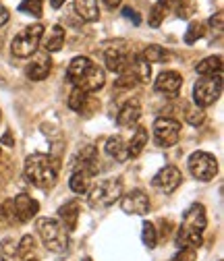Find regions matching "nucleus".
<instances>
[{"mask_svg": "<svg viewBox=\"0 0 224 261\" xmlns=\"http://www.w3.org/2000/svg\"><path fill=\"white\" fill-rule=\"evenodd\" d=\"M67 79L79 87L81 91L85 93H93L104 87L106 83V75L104 71L93 64L87 56H75L71 62H69V69H67Z\"/></svg>", "mask_w": 224, "mask_h": 261, "instance_id": "nucleus-1", "label": "nucleus"}, {"mask_svg": "<svg viewBox=\"0 0 224 261\" xmlns=\"http://www.w3.org/2000/svg\"><path fill=\"white\" fill-rule=\"evenodd\" d=\"M208 226V216H206V207L202 203H193L183 218V224L179 228L177 234V243L179 247H193L197 249L204 241V230Z\"/></svg>", "mask_w": 224, "mask_h": 261, "instance_id": "nucleus-2", "label": "nucleus"}, {"mask_svg": "<svg viewBox=\"0 0 224 261\" xmlns=\"http://www.w3.org/2000/svg\"><path fill=\"white\" fill-rule=\"evenodd\" d=\"M58 160L46 153H31L25 160V176L38 189H50L58 178Z\"/></svg>", "mask_w": 224, "mask_h": 261, "instance_id": "nucleus-3", "label": "nucleus"}, {"mask_svg": "<svg viewBox=\"0 0 224 261\" xmlns=\"http://www.w3.org/2000/svg\"><path fill=\"white\" fill-rule=\"evenodd\" d=\"M36 230L46 245L48 251L52 253H65L69 249V232L62 228V224L54 218H40L36 224Z\"/></svg>", "mask_w": 224, "mask_h": 261, "instance_id": "nucleus-4", "label": "nucleus"}, {"mask_svg": "<svg viewBox=\"0 0 224 261\" xmlns=\"http://www.w3.org/2000/svg\"><path fill=\"white\" fill-rule=\"evenodd\" d=\"M42 36H44V25L42 23H36L31 27H25L21 34L15 36L13 44H11V52L13 56L17 58H29L34 54L42 42Z\"/></svg>", "mask_w": 224, "mask_h": 261, "instance_id": "nucleus-5", "label": "nucleus"}, {"mask_svg": "<svg viewBox=\"0 0 224 261\" xmlns=\"http://www.w3.org/2000/svg\"><path fill=\"white\" fill-rule=\"evenodd\" d=\"M122 197V180L106 178L89 191V203L93 207H108Z\"/></svg>", "mask_w": 224, "mask_h": 261, "instance_id": "nucleus-6", "label": "nucleus"}, {"mask_svg": "<svg viewBox=\"0 0 224 261\" xmlns=\"http://www.w3.org/2000/svg\"><path fill=\"white\" fill-rule=\"evenodd\" d=\"M222 95V75H212V77H202L193 85V102L197 108H208L218 97Z\"/></svg>", "mask_w": 224, "mask_h": 261, "instance_id": "nucleus-7", "label": "nucleus"}, {"mask_svg": "<svg viewBox=\"0 0 224 261\" xmlns=\"http://www.w3.org/2000/svg\"><path fill=\"white\" fill-rule=\"evenodd\" d=\"M9 207V216H11V224H25L31 218H36L40 212V203L29 197V195H17L15 199L7 201Z\"/></svg>", "mask_w": 224, "mask_h": 261, "instance_id": "nucleus-8", "label": "nucleus"}, {"mask_svg": "<svg viewBox=\"0 0 224 261\" xmlns=\"http://www.w3.org/2000/svg\"><path fill=\"white\" fill-rule=\"evenodd\" d=\"M189 172L197 180H212L218 174V162L212 153L208 151H195L189 158Z\"/></svg>", "mask_w": 224, "mask_h": 261, "instance_id": "nucleus-9", "label": "nucleus"}, {"mask_svg": "<svg viewBox=\"0 0 224 261\" xmlns=\"http://www.w3.org/2000/svg\"><path fill=\"white\" fill-rule=\"evenodd\" d=\"M154 139L160 147H172L181 139V122L175 118H156L154 122Z\"/></svg>", "mask_w": 224, "mask_h": 261, "instance_id": "nucleus-10", "label": "nucleus"}, {"mask_svg": "<svg viewBox=\"0 0 224 261\" xmlns=\"http://www.w3.org/2000/svg\"><path fill=\"white\" fill-rule=\"evenodd\" d=\"M183 182V174L177 166H164L162 170H160L154 178H152V185L158 189V191H162L164 195H170L175 193Z\"/></svg>", "mask_w": 224, "mask_h": 261, "instance_id": "nucleus-11", "label": "nucleus"}, {"mask_svg": "<svg viewBox=\"0 0 224 261\" xmlns=\"http://www.w3.org/2000/svg\"><path fill=\"white\" fill-rule=\"evenodd\" d=\"M120 207L125 214H131V216H145L150 212V197L141 191L135 189L131 193H127L125 197L120 199Z\"/></svg>", "mask_w": 224, "mask_h": 261, "instance_id": "nucleus-12", "label": "nucleus"}, {"mask_svg": "<svg viewBox=\"0 0 224 261\" xmlns=\"http://www.w3.org/2000/svg\"><path fill=\"white\" fill-rule=\"evenodd\" d=\"M104 56H106V67H108V71L120 75L127 67H129V62H131V56H133V54L129 56V52H127V48H122V44H116V46L106 48Z\"/></svg>", "mask_w": 224, "mask_h": 261, "instance_id": "nucleus-13", "label": "nucleus"}, {"mask_svg": "<svg viewBox=\"0 0 224 261\" xmlns=\"http://www.w3.org/2000/svg\"><path fill=\"white\" fill-rule=\"evenodd\" d=\"M71 166H73V172L83 170V172H89L95 176V172H98V151H95V147H91V145L81 147L79 153L73 158Z\"/></svg>", "mask_w": 224, "mask_h": 261, "instance_id": "nucleus-14", "label": "nucleus"}, {"mask_svg": "<svg viewBox=\"0 0 224 261\" xmlns=\"http://www.w3.org/2000/svg\"><path fill=\"white\" fill-rule=\"evenodd\" d=\"M181 87H183V77L177 71H164V73H160L158 79H156V83H154V89L158 93H164V95H177Z\"/></svg>", "mask_w": 224, "mask_h": 261, "instance_id": "nucleus-15", "label": "nucleus"}, {"mask_svg": "<svg viewBox=\"0 0 224 261\" xmlns=\"http://www.w3.org/2000/svg\"><path fill=\"white\" fill-rule=\"evenodd\" d=\"M139 118H141V104H139L137 100L125 102V106H122V108L118 110V114H116V122H118V126H122V128L135 126V124L139 122Z\"/></svg>", "mask_w": 224, "mask_h": 261, "instance_id": "nucleus-16", "label": "nucleus"}, {"mask_svg": "<svg viewBox=\"0 0 224 261\" xmlns=\"http://www.w3.org/2000/svg\"><path fill=\"white\" fill-rule=\"evenodd\" d=\"M79 214H81V207H79V201L77 199H71L67 201L65 205H60L58 210V222L62 224V228H65L67 232H73L77 228V222H79Z\"/></svg>", "mask_w": 224, "mask_h": 261, "instance_id": "nucleus-17", "label": "nucleus"}, {"mask_svg": "<svg viewBox=\"0 0 224 261\" xmlns=\"http://www.w3.org/2000/svg\"><path fill=\"white\" fill-rule=\"evenodd\" d=\"M50 69H52L50 56L48 54H38L34 60L27 64V71L25 73H27V77L31 81H42V79H46L50 75Z\"/></svg>", "mask_w": 224, "mask_h": 261, "instance_id": "nucleus-18", "label": "nucleus"}, {"mask_svg": "<svg viewBox=\"0 0 224 261\" xmlns=\"http://www.w3.org/2000/svg\"><path fill=\"white\" fill-rule=\"evenodd\" d=\"M73 7H75V13L81 17V21L95 23L100 19L98 0H73Z\"/></svg>", "mask_w": 224, "mask_h": 261, "instance_id": "nucleus-19", "label": "nucleus"}, {"mask_svg": "<svg viewBox=\"0 0 224 261\" xmlns=\"http://www.w3.org/2000/svg\"><path fill=\"white\" fill-rule=\"evenodd\" d=\"M46 52H58L62 48V44H65V29H62L60 25H54L48 34L42 36V42Z\"/></svg>", "mask_w": 224, "mask_h": 261, "instance_id": "nucleus-20", "label": "nucleus"}, {"mask_svg": "<svg viewBox=\"0 0 224 261\" xmlns=\"http://www.w3.org/2000/svg\"><path fill=\"white\" fill-rule=\"evenodd\" d=\"M106 153L116 160V162H125L129 160V147H127V141L120 137V135H114L106 141Z\"/></svg>", "mask_w": 224, "mask_h": 261, "instance_id": "nucleus-21", "label": "nucleus"}, {"mask_svg": "<svg viewBox=\"0 0 224 261\" xmlns=\"http://www.w3.org/2000/svg\"><path fill=\"white\" fill-rule=\"evenodd\" d=\"M195 71H197L200 77L220 75V71H222V56H208V58L200 60L195 64Z\"/></svg>", "mask_w": 224, "mask_h": 261, "instance_id": "nucleus-22", "label": "nucleus"}, {"mask_svg": "<svg viewBox=\"0 0 224 261\" xmlns=\"http://www.w3.org/2000/svg\"><path fill=\"white\" fill-rule=\"evenodd\" d=\"M129 69L133 71V75H135L137 83H147V81H150L152 69H150V62H145V60L141 58V54H135V56H131Z\"/></svg>", "mask_w": 224, "mask_h": 261, "instance_id": "nucleus-23", "label": "nucleus"}, {"mask_svg": "<svg viewBox=\"0 0 224 261\" xmlns=\"http://www.w3.org/2000/svg\"><path fill=\"white\" fill-rule=\"evenodd\" d=\"M127 147H129V158H137L147 147V128L137 126V130L133 133L131 141L127 143Z\"/></svg>", "mask_w": 224, "mask_h": 261, "instance_id": "nucleus-24", "label": "nucleus"}, {"mask_svg": "<svg viewBox=\"0 0 224 261\" xmlns=\"http://www.w3.org/2000/svg\"><path fill=\"white\" fill-rule=\"evenodd\" d=\"M91 178H93V174L83 172V170H75V172L71 174V182H69V185H71V191L77 193V195L87 193L89 187H91Z\"/></svg>", "mask_w": 224, "mask_h": 261, "instance_id": "nucleus-25", "label": "nucleus"}, {"mask_svg": "<svg viewBox=\"0 0 224 261\" xmlns=\"http://www.w3.org/2000/svg\"><path fill=\"white\" fill-rule=\"evenodd\" d=\"M141 58H143L145 62H164V60H168V58H170V54H168V50H164L162 46L150 44V46H145V48H143Z\"/></svg>", "mask_w": 224, "mask_h": 261, "instance_id": "nucleus-26", "label": "nucleus"}, {"mask_svg": "<svg viewBox=\"0 0 224 261\" xmlns=\"http://www.w3.org/2000/svg\"><path fill=\"white\" fill-rule=\"evenodd\" d=\"M87 93L85 91H81L79 87H73V91H71V95H69V108L71 110H75V112H83V108H85V104H87Z\"/></svg>", "mask_w": 224, "mask_h": 261, "instance_id": "nucleus-27", "label": "nucleus"}, {"mask_svg": "<svg viewBox=\"0 0 224 261\" xmlns=\"http://www.w3.org/2000/svg\"><path fill=\"white\" fill-rule=\"evenodd\" d=\"M164 17H166V7L162 5V0H158V3L152 7L150 15H147V23L152 27H160V25H162V21H164Z\"/></svg>", "mask_w": 224, "mask_h": 261, "instance_id": "nucleus-28", "label": "nucleus"}, {"mask_svg": "<svg viewBox=\"0 0 224 261\" xmlns=\"http://www.w3.org/2000/svg\"><path fill=\"white\" fill-rule=\"evenodd\" d=\"M206 36V25L204 23H200V21H193L189 25V29H187V34H185V42L187 44H195L200 38H204Z\"/></svg>", "mask_w": 224, "mask_h": 261, "instance_id": "nucleus-29", "label": "nucleus"}, {"mask_svg": "<svg viewBox=\"0 0 224 261\" xmlns=\"http://www.w3.org/2000/svg\"><path fill=\"white\" fill-rule=\"evenodd\" d=\"M34 251H36V239L31 237V234H25V237L19 241V245H17V255L23 257V259H27Z\"/></svg>", "mask_w": 224, "mask_h": 261, "instance_id": "nucleus-30", "label": "nucleus"}, {"mask_svg": "<svg viewBox=\"0 0 224 261\" xmlns=\"http://www.w3.org/2000/svg\"><path fill=\"white\" fill-rule=\"evenodd\" d=\"M141 239H143V243H145L147 249H154L156 247L158 234H156V228H154L152 222H143V226H141Z\"/></svg>", "mask_w": 224, "mask_h": 261, "instance_id": "nucleus-31", "label": "nucleus"}, {"mask_svg": "<svg viewBox=\"0 0 224 261\" xmlns=\"http://www.w3.org/2000/svg\"><path fill=\"white\" fill-rule=\"evenodd\" d=\"M19 13H27L31 17H42V0H23L19 5Z\"/></svg>", "mask_w": 224, "mask_h": 261, "instance_id": "nucleus-32", "label": "nucleus"}, {"mask_svg": "<svg viewBox=\"0 0 224 261\" xmlns=\"http://www.w3.org/2000/svg\"><path fill=\"white\" fill-rule=\"evenodd\" d=\"M185 120L191 124V126H200L204 120H206V114H204V110L202 108H187V112H185Z\"/></svg>", "mask_w": 224, "mask_h": 261, "instance_id": "nucleus-33", "label": "nucleus"}, {"mask_svg": "<svg viewBox=\"0 0 224 261\" xmlns=\"http://www.w3.org/2000/svg\"><path fill=\"white\" fill-rule=\"evenodd\" d=\"M17 255V245H15V241L13 239H5L3 243H0V257L3 259H13Z\"/></svg>", "mask_w": 224, "mask_h": 261, "instance_id": "nucleus-34", "label": "nucleus"}, {"mask_svg": "<svg viewBox=\"0 0 224 261\" xmlns=\"http://www.w3.org/2000/svg\"><path fill=\"white\" fill-rule=\"evenodd\" d=\"M197 259V249L193 247H183L170 261H195Z\"/></svg>", "mask_w": 224, "mask_h": 261, "instance_id": "nucleus-35", "label": "nucleus"}, {"mask_svg": "<svg viewBox=\"0 0 224 261\" xmlns=\"http://www.w3.org/2000/svg\"><path fill=\"white\" fill-rule=\"evenodd\" d=\"M191 11H193V0H181V5L177 7L179 17H183V19H187L191 15Z\"/></svg>", "mask_w": 224, "mask_h": 261, "instance_id": "nucleus-36", "label": "nucleus"}, {"mask_svg": "<svg viewBox=\"0 0 224 261\" xmlns=\"http://www.w3.org/2000/svg\"><path fill=\"white\" fill-rule=\"evenodd\" d=\"M122 15H125L127 19H131L135 25H139V23H141V17H139V15H137V11H133L131 7H125V9H122Z\"/></svg>", "mask_w": 224, "mask_h": 261, "instance_id": "nucleus-37", "label": "nucleus"}, {"mask_svg": "<svg viewBox=\"0 0 224 261\" xmlns=\"http://www.w3.org/2000/svg\"><path fill=\"white\" fill-rule=\"evenodd\" d=\"M9 11H7V7L3 5V3H0V27H3V25H7L9 23Z\"/></svg>", "mask_w": 224, "mask_h": 261, "instance_id": "nucleus-38", "label": "nucleus"}, {"mask_svg": "<svg viewBox=\"0 0 224 261\" xmlns=\"http://www.w3.org/2000/svg\"><path fill=\"white\" fill-rule=\"evenodd\" d=\"M210 25H212V27L216 25V27L220 29V27H222V13H216V17H212V19H210Z\"/></svg>", "mask_w": 224, "mask_h": 261, "instance_id": "nucleus-39", "label": "nucleus"}, {"mask_svg": "<svg viewBox=\"0 0 224 261\" xmlns=\"http://www.w3.org/2000/svg\"><path fill=\"white\" fill-rule=\"evenodd\" d=\"M120 3H122V0H104V5H106L108 9H116Z\"/></svg>", "mask_w": 224, "mask_h": 261, "instance_id": "nucleus-40", "label": "nucleus"}, {"mask_svg": "<svg viewBox=\"0 0 224 261\" xmlns=\"http://www.w3.org/2000/svg\"><path fill=\"white\" fill-rule=\"evenodd\" d=\"M50 5H52V9H60L65 5V0H50Z\"/></svg>", "mask_w": 224, "mask_h": 261, "instance_id": "nucleus-41", "label": "nucleus"}, {"mask_svg": "<svg viewBox=\"0 0 224 261\" xmlns=\"http://www.w3.org/2000/svg\"><path fill=\"white\" fill-rule=\"evenodd\" d=\"M3 143H5V145H11V143H13V137H11L9 133H7V135L3 137Z\"/></svg>", "mask_w": 224, "mask_h": 261, "instance_id": "nucleus-42", "label": "nucleus"}, {"mask_svg": "<svg viewBox=\"0 0 224 261\" xmlns=\"http://www.w3.org/2000/svg\"><path fill=\"white\" fill-rule=\"evenodd\" d=\"M23 261H38V259H23Z\"/></svg>", "mask_w": 224, "mask_h": 261, "instance_id": "nucleus-43", "label": "nucleus"}, {"mask_svg": "<svg viewBox=\"0 0 224 261\" xmlns=\"http://www.w3.org/2000/svg\"><path fill=\"white\" fill-rule=\"evenodd\" d=\"M83 261H91V259H89V257H85V259H83Z\"/></svg>", "mask_w": 224, "mask_h": 261, "instance_id": "nucleus-44", "label": "nucleus"}]
</instances>
